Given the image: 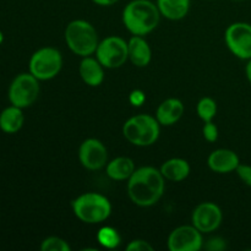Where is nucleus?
Segmentation results:
<instances>
[{
    "label": "nucleus",
    "instance_id": "f257e3e1",
    "mask_svg": "<svg viewBox=\"0 0 251 251\" xmlns=\"http://www.w3.org/2000/svg\"><path fill=\"white\" fill-rule=\"evenodd\" d=\"M164 176L161 171L153 167H141L135 169L127 183V194L135 205L150 207L161 200L163 196Z\"/></svg>",
    "mask_w": 251,
    "mask_h": 251
},
{
    "label": "nucleus",
    "instance_id": "f03ea898",
    "mask_svg": "<svg viewBox=\"0 0 251 251\" xmlns=\"http://www.w3.org/2000/svg\"><path fill=\"white\" fill-rule=\"evenodd\" d=\"M161 12L151 0H132L123 10V24L134 36H146L158 26Z\"/></svg>",
    "mask_w": 251,
    "mask_h": 251
},
{
    "label": "nucleus",
    "instance_id": "7ed1b4c3",
    "mask_svg": "<svg viewBox=\"0 0 251 251\" xmlns=\"http://www.w3.org/2000/svg\"><path fill=\"white\" fill-rule=\"evenodd\" d=\"M65 42L73 53L82 58L96 53L100 44L97 31L85 20H74L66 26Z\"/></svg>",
    "mask_w": 251,
    "mask_h": 251
},
{
    "label": "nucleus",
    "instance_id": "20e7f679",
    "mask_svg": "<svg viewBox=\"0 0 251 251\" xmlns=\"http://www.w3.org/2000/svg\"><path fill=\"white\" fill-rule=\"evenodd\" d=\"M76 217L87 225L104 222L112 213V205L105 196L97 193H86L73 201Z\"/></svg>",
    "mask_w": 251,
    "mask_h": 251
},
{
    "label": "nucleus",
    "instance_id": "39448f33",
    "mask_svg": "<svg viewBox=\"0 0 251 251\" xmlns=\"http://www.w3.org/2000/svg\"><path fill=\"white\" fill-rule=\"evenodd\" d=\"M159 123L149 114H139L126 120L123 126V135L135 146H151L159 137Z\"/></svg>",
    "mask_w": 251,
    "mask_h": 251
},
{
    "label": "nucleus",
    "instance_id": "423d86ee",
    "mask_svg": "<svg viewBox=\"0 0 251 251\" xmlns=\"http://www.w3.org/2000/svg\"><path fill=\"white\" fill-rule=\"evenodd\" d=\"M63 68V56L53 47H43L31 55L28 70L39 81L51 80L60 73Z\"/></svg>",
    "mask_w": 251,
    "mask_h": 251
},
{
    "label": "nucleus",
    "instance_id": "0eeeda50",
    "mask_svg": "<svg viewBox=\"0 0 251 251\" xmlns=\"http://www.w3.org/2000/svg\"><path fill=\"white\" fill-rule=\"evenodd\" d=\"M39 95V80L31 73H22L15 76L7 90L10 104L28 108L37 100Z\"/></svg>",
    "mask_w": 251,
    "mask_h": 251
},
{
    "label": "nucleus",
    "instance_id": "6e6552de",
    "mask_svg": "<svg viewBox=\"0 0 251 251\" xmlns=\"http://www.w3.org/2000/svg\"><path fill=\"white\" fill-rule=\"evenodd\" d=\"M97 60L107 69H118L129 59L127 43L123 38L110 36L100 42L96 49Z\"/></svg>",
    "mask_w": 251,
    "mask_h": 251
},
{
    "label": "nucleus",
    "instance_id": "1a4fd4ad",
    "mask_svg": "<svg viewBox=\"0 0 251 251\" xmlns=\"http://www.w3.org/2000/svg\"><path fill=\"white\" fill-rule=\"evenodd\" d=\"M225 41L228 49L237 58L251 59V25L247 22H234L226 29Z\"/></svg>",
    "mask_w": 251,
    "mask_h": 251
},
{
    "label": "nucleus",
    "instance_id": "9d476101",
    "mask_svg": "<svg viewBox=\"0 0 251 251\" xmlns=\"http://www.w3.org/2000/svg\"><path fill=\"white\" fill-rule=\"evenodd\" d=\"M171 251H199L203 248L202 233L195 226H181L169 234Z\"/></svg>",
    "mask_w": 251,
    "mask_h": 251
},
{
    "label": "nucleus",
    "instance_id": "9b49d317",
    "mask_svg": "<svg viewBox=\"0 0 251 251\" xmlns=\"http://www.w3.org/2000/svg\"><path fill=\"white\" fill-rule=\"evenodd\" d=\"M78 159L88 171H98L107 166L108 151L97 139H87L78 149Z\"/></svg>",
    "mask_w": 251,
    "mask_h": 251
},
{
    "label": "nucleus",
    "instance_id": "f8f14e48",
    "mask_svg": "<svg viewBox=\"0 0 251 251\" xmlns=\"http://www.w3.org/2000/svg\"><path fill=\"white\" fill-rule=\"evenodd\" d=\"M223 215L221 208L213 202H202L194 210L193 226H195L201 233L215 232L221 226Z\"/></svg>",
    "mask_w": 251,
    "mask_h": 251
},
{
    "label": "nucleus",
    "instance_id": "ddd939ff",
    "mask_svg": "<svg viewBox=\"0 0 251 251\" xmlns=\"http://www.w3.org/2000/svg\"><path fill=\"white\" fill-rule=\"evenodd\" d=\"M207 164L211 171L215 173L227 174L237 171L240 164V159L239 156L232 150L220 149L213 151L208 156Z\"/></svg>",
    "mask_w": 251,
    "mask_h": 251
},
{
    "label": "nucleus",
    "instance_id": "4468645a",
    "mask_svg": "<svg viewBox=\"0 0 251 251\" xmlns=\"http://www.w3.org/2000/svg\"><path fill=\"white\" fill-rule=\"evenodd\" d=\"M184 107L183 102L178 98H168L164 102H162L159 104V107L157 108L156 112V119L158 120V123L164 126H171V125L176 124V122L180 120V118L183 117Z\"/></svg>",
    "mask_w": 251,
    "mask_h": 251
},
{
    "label": "nucleus",
    "instance_id": "2eb2a0df",
    "mask_svg": "<svg viewBox=\"0 0 251 251\" xmlns=\"http://www.w3.org/2000/svg\"><path fill=\"white\" fill-rule=\"evenodd\" d=\"M104 66L97 60V58H91V56H85L80 63L78 73H80L81 78L86 85L91 87H97L102 85L104 81Z\"/></svg>",
    "mask_w": 251,
    "mask_h": 251
},
{
    "label": "nucleus",
    "instance_id": "dca6fc26",
    "mask_svg": "<svg viewBox=\"0 0 251 251\" xmlns=\"http://www.w3.org/2000/svg\"><path fill=\"white\" fill-rule=\"evenodd\" d=\"M129 60L139 68H145L152 59V50L144 36H132L127 42Z\"/></svg>",
    "mask_w": 251,
    "mask_h": 251
},
{
    "label": "nucleus",
    "instance_id": "f3484780",
    "mask_svg": "<svg viewBox=\"0 0 251 251\" xmlns=\"http://www.w3.org/2000/svg\"><path fill=\"white\" fill-rule=\"evenodd\" d=\"M22 108L16 105H9L0 113V130L4 134H16L22 129L25 123V115Z\"/></svg>",
    "mask_w": 251,
    "mask_h": 251
},
{
    "label": "nucleus",
    "instance_id": "a211bd4d",
    "mask_svg": "<svg viewBox=\"0 0 251 251\" xmlns=\"http://www.w3.org/2000/svg\"><path fill=\"white\" fill-rule=\"evenodd\" d=\"M156 4L162 16L172 21L184 19L190 9V0H157Z\"/></svg>",
    "mask_w": 251,
    "mask_h": 251
},
{
    "label": "nucleus",
    "instance_id": "6ab92c4d",
    "mask_svg": "<svg viewBox=\"0 0 251 251\" xmlns=\"http://www.w3.org/2000/svg\"><path fill=\"white\" fill-rule=\"evenodd\" d=\"M159 171L167 180L183 181L190 174V166L183 158H172L164 162Z\"/></svg>",
    "mask_w": 251,
    "mask_h": 251
},
{
    "label": "nucleus",
    "instance_id": "aec40b11",
    "mask_svg": "<svg viewBox=\"0 0 251 251\" xmlns=\"http://www.w3.org/2000/svg\"><path fill=\"white\" fill-rule=\"evenodd\" d=\"M135 172V164L129 157H118L107 164V176L113 180H129Z\"/></svg>",
    "mask_w": 251,
    "mask_h": 251
},
{
    "label": "nucleus",
    "instance_id": "412c9836",
    "mask_svg": "<svg viewBox=\"0 0 251 251\" xmlns=\"http://www.w3.org/2000/svg\"><path fill=\"white\" fill-rule=\"evenodd\" d=\"M97 240L102 247L107 249H114L120 244V235L114 228L102 227L97 233Z\"/></svg>",
    "mask_w": 251,
    "mask_h": 251
},
{
    "label": "nucleus",
    "instance_id": "4be33fe9",
    "mask_svg": "<svg viewBox=\"0 0 251 251\" xmlns=\"http://www.w3.org/2000/svg\"><path fill=\"white\" fill-rule=\"evenodd\" d=\"M198 114L203 123L212 122L217 114V104L210 97H203L198 103Z\"/></svg>",
    "mask_w": 251,
    "mask_h": 251
},
{
    "label": "nucleus",
    "instance_id": "5701e85b",
    "mask_svg": "<svg viewBox=\"0 0 251 251\" xmlns=\"http://www.w3.org/2000/svg\"><path fill=\"white\" fill-rule=\"evenodd\" d=\"M42 251H70L71 248L68 242L59 237H49L42 242Z\"/></svg>",
    "mask_w": 251,
    "mask_h": 251
},
{
    "label": "nucleus",
    "instance_id": "b1692460",
    "mask_svg": "<svg viewBox=\"0 0 251 251\" xmlns=\"http://www.w3.org/2000/svg\"><path fill=\"white\" fill-rule=\"evenodd\" d=\"M202 134L208 142H216L218 139V127L212 122H206L203 125Z\"/></svg>",
    "mask_w": 251,
    "mask_h": 251
},
{
    "label": "nucleus",
    "instance_id": "393cba45",
    "mask_svg": "<svg viewBox=\"0 0 251 251\" xmlns=\"http://www.w3.org/2000/svg\"><path fill=\"white\" fill-rule=\"evenodd\" d=\"M127 251H153V247L150 244L149 242L142 239L132 240L127 244L126 247Z\"/></svg>",
    "mask_w": 251,
    "mask_h": 251
},
{
    "label": "nucleus",
    "instance_id": "a878e982",
    "mask_svg": "<svg viewBox=\"0 0 251 251\" xmlns=\"http://www.w3.org/2000/svg\"><path fill=\"white\" fill-rule=\"evenodd\" d=\"M235 172H237L238 176L242 179L243 183H245L248 186H250L251 188V166L240 163Z\"/></svg>",
    "mask_w": 251,
    "mask_h": 251
},
{
    "label": "nucleus",
    "instance_id": "bb28decb",
    "mask_svg": "<svg viewBox=\"0 0 251 251\" xmlns=\"http://www.w3.org/2000/svg\"><path fill=\"white\" fill-rule=\"evenodd\" d=\"M129 100L134 107H141L146 100V95L141 90H134L130 93Z\"/></svg>",
    "mask_w": 251,
    "mask_h": 251
},
{
    "label": "nucleus",
    "instance_id": "cd10ccee",
    "mask_svg": "<svg viewBox=\"0 0 251 251\" xmlns=\"http://www.w3.org/2000/svg\"><path fill=\"white\" fill-rule=\"evenodd\" d=\"M205 248L211 251H221L226 249V243L225 240L221 239V238H213V239L208 240V243L205 245Z\"/></svg>",
    "mask_w": 251,
    "mask_h": 251
},
{
    "label": "nucleus",
    "instance_id": "c85d7f7f",
    "mask_svg": "<svg viewBox=\"0 0 251 251\" xmlns=\"http://www.w3.org/2000/svg\"><path fill=\"white\" fill-rule=\"evenodd\" d=\"M92 1L100 6H110V5H114L118 0H92Z\"/></svg>",
    "mask_w": 251,
    "mask_h": 251
},
{
    "label": "nucleus",
    "instance_id": "c756f323",
    "mask_svg": "<svg viewBox=\"0 0 251 251\" xmlns=\"http://www.w3.org/2000/svg\"><path fill=\"white\" fill-rule=\"evenodd\" d=\"M245 74H247L248 81H249V83L251 85V59L248 60L247 66H245Z\"/></svg>",
    "mask_w": 251,
    "mask_h": 251
},
{
    "label": "nucleus",
    "instance_id": "7c9ffc66",
    "mask_svg": "<svg viewBox=\"0 0 251 251\" xmlns=\"http://www.w3.org/2000/svg\"><path fill=\"white\" fill-rule=\"evenodd\" d=\"M2 42H4V33H2V31L0 29V44H2Z\"/></svg>",
    "mask_w": 251,
    "mask_h": 251
},
{
    "label": "nucleus",
    "instance_id": "2f4dec72",
    "mask_svg": "<svg viewBox=\"0 0 251 251\" xmlns=\"http://www.w3.org/2000/svg\"><path fill=\"white\" fill-rule=\"evenodd\" d=\"M234 1H243V0H234Z\"/></svg>",
    "mask_w": 251,
    "mask_h": 251
}]
</instances>
